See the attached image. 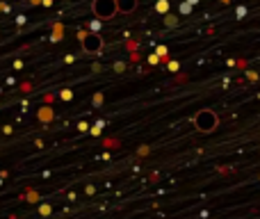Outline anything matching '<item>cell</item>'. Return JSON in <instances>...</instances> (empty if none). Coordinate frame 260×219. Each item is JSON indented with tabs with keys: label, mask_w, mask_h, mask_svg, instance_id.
<instances>
[{
	"label": "cell",
	"mask_w": 260,
	"mask_h": 219,
	"mask_svg": "<svg viewBox=\"0 0 260 219\" xmlns=\"http://www.w3.org/2000/svg\"><path fill=\"white\" fill-rule=\"evenodd\" d=\"M217 123H219V116L208 108L199 110L197 116H194V128H197L199 133H212V130H217Z\"/></svg>",
	"instance_id": "cell-1"
},
{
	"label": "cell",
	"mask_w": 260,
	"mask_h": 219,
	"mask_svg": "<svg viewBox=\"0 0 260 219\" xmlns=\"http://www.w3.org/2000/svg\"><path fill=\"white\" fill-rule=\"evenodd\" d=\"M91 12H94V16L101 23L110 21V18L117 16V0H94L91 3Z\"/></svg>",
	"instance_id": "cell-2"
},
{
	"label": "cell",
	"mask_w": 260,
	"mask_h": 219,
	"mask_svg": "<svg viewBox=\"0 0 260 219\" xmlns=\"http://www.w3.org/2000/svg\"><path fill=\"white\" fill-rule=\"evenodd\" d=\"M80 44H82V50H85L87 55H99L101 50H103V37L101 35H91V32H87L85 37L80 39Z\"/></svg>",
	"instance_id": "cell-3"
},
{
	"label": "cell",
	"mask_w": 260,
	"mask_h": 219,
	"mask_svg": "<svg viewBox=\"0 0 260 219\" xmlns=\"http://www.w3.org/2000/svg\"><path fill=\"white\" fill-rule=\"evenodd\" d=\"M137 9V0H117V12L121 14H130Z\"/></svg>",
	"instance_id": "cell-4"
},
{
	"label": "cell",
	"mask_w": 260,
	"mask_h": 219,
	"mask_svg": "<svg viewBox=\"0 0 260 219\" xmlns=\"http://www.w3.org/2000/svg\"><path fill=\"white\" fill-rule=\"evenodd\" d=\"M37 116H39V121L41 123H50V121L55 119V112H53V108H48V105H44L39 112H37Z\"/></svg>",
	"instance_id": "cell-5"
},
{
	"label": "cell",
	"mask_w": 260,
	"mask_h": 219,
	"mask_svg": "<svg viewBox=\"0 0 260 219\" xmlns=\"http://www.w3.org/2000/svg\"><path fill=\"white\" fill-rule=\"evenodd\" d=\"M169 0H155V12L157 14H162V16H165V14H169Z\"/></svg>",
	"instance_id": "cell-6"
},
{
	"label": "cell",
	"mask_w": 260,
	"mask_h": 219,
	"mask_svg": "<svg viewBox=\"0 0 260 219\" xmlns=\"http://www.w3.org/2000/svg\"><path fill=\"white\" fill-rule=\"evenodd\" d=\"M103 128H105V123H103V121H96L94 126H89V133L94 135V137H101V133H103Z\"/></svg>",
	"instance_id": "cell-7"
},
{
	"label": "cell",
	"mask_w": 260,
	"mask_h": 219,
	"mask_svg": "<svg viewBox=\"0 0 260 219\" xmlns=\"http://www.w3.org/2000/svg\"><path fill=\"white\" fill-rule=\"evenodd\" d=\"M87 32H91V35H101V21L99 18H94V21L89 23V30Z\"/></svg>",
	"instance_id": "cell-8"
},
{
	"label": "cell",
	"mask_w": 260,
	"mask_h": 219,
	"mask_svg": "<svg viewBox=\"0 0 260 219\" xmlns=\"http://www.w3.org/2000/svg\"><path fill=\"white\" fill-rule=\"evenodd\" d=\"M165 25H167V27H174V25H178V18H176L174 14H165Z\"/></svg>",
	"instance_id": "cell-9"
},
{
	"label": "cell",
	"mask_w": 260,
	"mask_h": 219,
	"mask_svg": "<svg viewBox=\"0 0 260 219\" xmlns=\"http://www.w3.org/2000/svg\"><path fill=\"white\" fill-rule=\"evenodd\" d=\"M153 55H157L160 59H167V55H169V48H167V46H157Z\"/></svg>",
	"instance_id": "cell-10"
},
{
	"label": "cell",
	"mask_w": 260,
	"mask_h": 219,
	"mask_svg": "<svg viewBox=\"0 0 260 219\" xmlns=\"http://www.w3.org/2000/svg\"><path fill=\"white\" fill-rule=\"evenodd\" d=\"M59 99H62L64 103H69V101H73V91L71 89H62L59 91Z\"/></svg>",
	"instance_id": "cell-11"
},
{
	"label": "cell",
	"mask_w": 260,
	"mask_h": 219,
	"mask_svg": "<svg viewBox=\"0 0 260 219\" xmlns=\"http://www.w3.org/2000/svg\"><path fill=\"white\" fill-rule=\"evenodd\" d=\"M62 30H64V27L57 23V25H55V30H53V37H50V39H53V41H59V39H62Z\"/></svg>",
	"instance_id": "cell-12"
},
{
	"label": "cell",
	"mask_w": 260,
	"mask_h": 219,
	"mask_svg": "<svg viewBox=\"0 0 260 219\" xmlns=\"http://www.w3.org/2000/svg\"><path fill=\"white\" fill-rule=\"evenodd\" d=\"M180 14H183V16H187V14H192V5H189V3H185V0H183V3H180Z\"/></svg>",
	"instance_id": "cell-13"
},
{
	"label": "cell",
	"mask_w": 260,
	"mask_h": 219,
	"mask_svg": "<svg viewBox=\"0 0 260 219\" xmlns=\"http://www.w3.org/2000/svg\"><path fill=\"white\" fill-rule=\"evenodd\" d=\"M244 16H247V7L238 5V7H235V18H244Z\"/></svg>",
	"instance_id": "cell-14"
},
{
	"label": "cell",
	"mask_w": 260,
	"mask_h": 219,
	"mask_svg": "<svg viewBox=\"0 0 260 219\" xmlns=\"http://www.w3.org/2000/svg\"><path fill=\"white\" fill-rule=\"evenodd\" d=\"M167 67H169V71H178V69H180V64L178 62H176V59H169V62H167Z\"/></svg>",
	"instance_id": "cell-15"
},
{
	"label": "cell",
	"mask_w": 260,
	"mask_h": 219,
	"mask_svg": "<svg viewBox=\"0 0 260 219\" xmlns=\"http://www.w3.org/2000/svg\"><path fill=\"white\" fill-rule=\"evenodd\" d=\"M103 101H105V99H103V94L99 91V94L94 96V101H91V103H94V108H99V105H103Z\"/></svg>",
	"instance_id": "cell-16"
},
{
	"label": "cell",
	"mask_w": 260,
	"mask_h": 219,
	"mask_svg": "<svg viewBox=\"0 0 260 219\" xmlns=\"http://www.w3.org/2000/svg\"><path fill=\"white\" fill-rule=\"evenodd\" d=\"M50 210H53V208H50L48 203H44V206L39 208V212H41V215H44V217H48V215H50Z\"/></svg>",
	"instance_id": "cell-17"
},
{
	"label": "cell",
	"mask_w": 260,
	"mask_h": 219,
	"mask_svg": "<svg viewBox=\"0 0 260 219\" xmlns=\"http://www.w3.org/2000/svg\"><path fill=\"white\" fill-rule=\"evenodd\" d=\"M114 71H117V73L126 71V64H123V62H114Z\"/></svg>",
	"instance_id": "cell-18"
},
{
	"label": "cell",
	"mask_w": 260,
	"mask_h": 219,
	"mask_svg": "<svg viewBox=\"0 0 260 219\" xmlns=\"http://www.w3.org/2000/svg\"><path fill=\"white\" fill-rule=\"evenodd\" d=\"M78 130H80V133H87V130H89V123H87V121H80V123H78Z\"/></svg>",
	"instance_id": "cell-19"
},
{
	"label": "cell",
	"mask_w": 260,
	"mask_h": 219,
	"mask_svg": "<svg viewBox=\"0 0 260 219\" xmlns=\"http://www.w3.org/2000/svg\"><path fill=\"white\" fill-rule=\"evenodd\" d=\"M148 64H153V67L160 64V57H157V55H151V57H148Z\"/></svg>",
	"instance_id": "cell-20"
},
{
	"label": "cell",
	"mask_w": 260,
	"mask_h": 219,
	"mask_svg": "<svg viewBox=\"0 0 260 219\" xmlns=\"http://www.w3.org/2000/svg\"><path fill=\"white\" fill-rule=\"evenodd\" d=\"M247 76H249V80H251V82H256V80H258V73H256V71H249Z\"/></svg>",
	"instance_id": "cell-21"
},
{
	"label": "cell",
	"mask_w": 260,
	"mask_h": 219,
	"mask_svg": "<svg viewBox=\"0 0 260 219\" xmlns=\"http://www.w3.org/2000/svg\"><path fill=\"white\" fill-rule=\"evenodd\" d=\"M64 62H67V64H73V62H76V57H73V55H67V57H64Z\"/></svg>",
	"instance_id": "cell-22"
},
{
	"label": "cell",
	"mask_w": 260,
	"mask_h": 219,
	"mask_svg": "<svg viewBox=\"0 0 260 219\" xmlns=\"http://www.w3.org/2000/svg\"><path fill=\"white\" fill-rule=\"evenodd\" d=\"M30 5H41V0H27Z\"/></svg>",
	"instance_id": "cell-23"
},
{
	"label": "cell",
	"mask_w": 260,
	"mask_h": 219,
	"mask_svg": "<svg viewBox=\"0 0 260 219\" xmlns=\"http://www.w3.org/2000/svg\"><path fill=\"white\" fill-rule=\"evenodd\" d=\"M185 3H189V5H192V7H194V5H197L199 0H185Z\"/></svg>",
	"instance_id": "cell-24"
},
{
	"label": "cell",
	"mask_w": 260,
	"mask_h": 219,
	"mask_svg": "<svg viewBox=\"0 0 260 219\" xmlns=\"http://www.w3.org/2000/svg\"><path fill=\"white\" fill-rule=\"evenodd\" d=\"M219 3H229V0H219Z\"/></svg>",
	"instance_id": "cell-25"
},
{
	"label": "cell",
	"mask_w": 260,
	"mask_h": 219,
	"mask_svg": "<svg viewBox=\"0 0 260 219\" xmlns=\"http://www.w3.org/2000/svg\"><path fill=\"white\" fill-rule=\"evenodd\" d=\"M53 3H55V0H53Z\"/></svg>",
	"instance_id": "cell-26"
}]
</instances>
